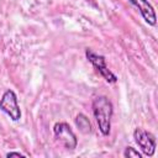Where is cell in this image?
Wrapping results in <instances>:
<instances>
[{
	"instance_id": "1",
	"label": "cell",
	"mask_w": 158,
	"mask_h": 158,
	"mask_svg": "<svg viewBox=\"0 0 158 158\" xmlns=\"http://www.w3.org/2000/svg\"><path fill=\"white\" fill-rule=\"evenodd\" d=\"M93 115L99 126L101 135L107 136L111 131V117L114 114L112 102L106 96H98L93 100Z\"/></svg>"
},
{
	"instance_id": "2",
	"label": "cell",
	"mask_w": 158,
	"mask_h": 158,
	"mask_svg": "<svg viewBox=\"0 0 158 158\" xmlns=\"http://www.w3.org/2000/svg\"><path fill=\"white\" fill-rule=\"evenodd\" d=\"M85 56H86V59L93 64V67L99 72V74H100L107 83H116V81H117V77L106 67L105 57H104V56L95 53V52L91 51L90 48H86V49H85Z\"/></svg>"
},
{
	"instance_id": "3",
	"label": "cell",
	"mask_w": 158,
	"mask_h": 158,
	"mask_svg": "<svg viewBox=\"0 0 158 158\" xmlns=\"http://www.w3.org/2000/svg\"><path fill=\"white\" fill-rule=\"evenodd\" d=\"M0 110L4 111L12 121L21 118V110L17 104V96L12 90H6L0 99Z\"/></svg>"
},
{
	"instance_id": "4",
	"label": "cell",
	"mask_w": 158,
	"mask_h": 158,
	"mask_svg": "<svg viewBox=\"0 0 158 158\" xmlns=\"http://www.w3.org/2000/svg\"><path fill=\"white\" fill-rule=\"evenodd\" d=\"M54 137L67 148V149H74L78 144V139L70 126L65 122H58L53 127Z\"/></svg>"
},
{
	"instance_id": "5",
	"label": "cell",
	"mask_w": 158,
	"mask_h": 158,
	"mask_svg": "<svg viewBox=\"0 0 158 158\" xmlns=\"http://www.w3.org/2000/svg\"><path fill=\"white\" fill-rule=\"evenodd\" d=\"M133 138L144 156L152 157L154 154L157 143H156L154 136L151 132H148L143 128H136L133 132Z\"/></svg>"
},
{
	"instance_id": "6",
	"label": "cell",
	"mask_w": 158,
	"mask_h": 158,
	"mask_svg": "<svg viewBox=\"0 0 158 158\" xmlns=\"http://www.w3.org/2000/svg\"><path fill=\"white\" fill-rule=\"evenodd\" d=\"M133 6H136L139 11V14L142 15L143 20L148 23L154 26L157 22V17H156V11L153 9V6L148 2V0H128Z\"/></svg>"
},
{
	"instance_id": "7",
	"label": "cell",
	"mask_w": 158,
	"mask_h": 158,
	"mask_svg": "<svg viewBox=\"0 0 158 158\" xmlns=\"http://www.w3.org/2000/svg\"><path fill=\"white\" fill-rule=\"evenodd\" d=\"M75 125L78 126V128L80 130L81 133H90L91 132V125H90V121L89 118L84 115V114H79L77 115L75 117Z\"/></svg>"
},
{
	"instance_id": "8",
	"label": "cell",
	"mask_w": 158,
	"mask_h": 158,
	"mask_svg": "<svg viewBox=\"0 0 158 158\" xmlns=\"http://www.w3.org/2000/svg\"><path fill=\"white\" fill-rule=\"evenodd\" d=\"M123 156L126 158H142V153H139L133 147H126L125 152H123Z\"/></svg>"
},
{
	"instance_id": "9",
	"label": "cell",
	"mask_w": 158,
	"mask_h": 158,
	"mask_svg": "<svg viewBox=\"0 0 158 158\" xmlns=\"http://www.w3.org/2000/svg\"><path fill=\"white\" fill-rule=\"evenodd\" d=\"M6 157H25V154H22V153H20V152H9L7 154H6Z\"/></svg>"
}]
</instances>
